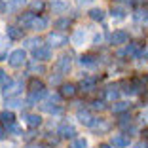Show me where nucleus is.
I'll return each mask as SVG.
<instances>
[{
    "label": "nucleus",
    "instance_id": "nucleus-1",
    "mask_svg": "<svg viewBox=\"0 0 148 148\" xmlns=\"http://www.w3.org/2000/svg\"><path fill=\"white\" fill-rule=\"evenodd\" d=\"M46 40H48L49 48H61V46L69 44V38H66L65 34H61V32H51V34H48Z\"/></svg>",
    "mask_w": 148,
    "mask_h": 148
},
{
    "label": "nucleus",
    "instance_id": "nucleus-2",
    "mask_svg": "<svg viewBox=\"0 0 148 148\" xmlns=\"http://www.w3.org/2000/svg\"><path fill=\"white\" fill-rule=\"evenodd\" d=\"M25 61H27V53L23 51V49H15V51H12V53H10V57H8V63L12 66H15V69L21 66Z\"/></svg>",
    "mask_w": 148,
    "mask_h": 148
},
{
    "label": "nucleus",
    "instance_id": "nucleus-3",
    "mask_svg": "<svg viewBox=\"0 0 148 148\" xmlns=\"http://www.w3.org/2000/svg\"><path fill=\"white\" fill-rule=\"evenodd\" d=\"M32 55L40 61H48L51 59V48L49 46H38V48H32Z\"/></svg>",
    "mask_w": 148,
    "mask_h": 148
},
{
    "label": "nucleus",
    "instance_id": "nucleus-4",
    "mask_svg": "<svg viewBox=\"0 0 148 148\" xmlns=\"http://www.w3.org/2000/svg\"><path fill=\"white\" fill-rule=\"evenodd\" d=\"M19 89H23V82H8L4 86V89H2V93H4L6 99H10L12 95L19 93Z\"/></svg>",
    "mask_w": 148,
    "mask_h": 148
},
{
    "label": "nucleus",
    "instance_id": "nucleus-5",
    "mask_svg": "<svg viewBox=\"0 0 148 148\" xmlns=\"http://www.w3.org/2000/svg\"><path fill=\"white\" fill-rule=\"evenodd\" d=\"M127 40H129V36H127V32H123V31H116V32H112V36H110V44H114V46L127 44Z\"/></svg>",
    "mask_w": 148,
    "mask_h": 148
},
{
    "label": "nucleus",
    "instance_id": "nucleus-6",
    "mask_svg": "<svg viewBox=\"0 0 148 148\" xmlns=\"http://www.w3.org/2000/svg\"><path fill=\"white\" fill-rule=\"evenodd\" d=\"M44 97H46V89H38V91H31V95L27 97V105H29V106H32V105H36L38 101H42Z\"/></svg>",
    "mask_w": 148,
    "mask_h": 148
},
{
    "label": "nucleus",
    "instance_id": "nucleus-7",
    "mask_svg": "<svg viewBox=\"0 0 148 148\" xmlns=\"http://www.w3.org/2000/svg\"><path fill=\"white\" fill-rule=\"evenodd\" d=\"M86 31H84V29H78V31L74 32L72 34V38H70V42L74 44V46H82L84 42H86Z\"/></svg>",
    "mask_w": 148,
    "mask_h": 148
},
{
    "label": "nucleus",
    "instance_id": "nucleus-8",
    "mask_svg": "<svg viewBox=\"0 0 148 148\" xmlns=\"http://www.w3.org/2000/svg\"><path fill=\"white\" fill-rule=\"evenodd\" d=\"M112 146L125 148V146H129V139L125 135H116V137H112Z\"/></svg>",
    "mask_w": 148,
    "mask_h": 148
},
{
    "label": "nucleus",
    "instance_id": "nucleus-9",
    "mask_svg": "<svg viewBox=\"0 0 148 148\" xmlns=\"http://www.w3.org/2000/svg\"><path fill=\"white\" fill-rule=\"evenodd\" d=\"M57 69H59V72H69V69H70V55H63L61 59H59V63H57Z\"/></svg>",
    "mask_w": 148,
    "mask_h": 148
},
{
    "label": "nucleus",
    "instance_id": "nucleus-10",
    "mask_svg": "<svg viewBox=\"0 0 148 148\" xmlns=\"http://www.w3.org/2000/svg\"><path fill=\"white\" fill-rule=\"evenodd\" d=\"M59 135L61 137H74L76 131H74V127L70 125V123H63V125L59 127Z\"/></svg>",
    "mask_w": 148,
    "mask_h": 148
},
{
    "label": "nucleus",
    "instance_id": "nucleus-11",
    "mask_svg": "<svg viewBox=\"0 0 148 148\" xmlns=\"http://www.w3.org/2000/svg\"><path fill=\"white\" fill-rule=\"evenodd\" d=\"M125 53H127L129 57H139V55H140V44H139V42L129 44V46H127V49H125Z\"/></svg>",
    "mask_w": 148,
    "mask_h": 148
},
{
    "label": "nucleus",
    "instance_id": "nucleus-12",
    "mask_svg": "<svg viewBox=\"0 0 148 148\" xmlns=\"http://www.w3.org/2000/svg\"><path fill=\"white\" fill-rule=\"evenodd\" d=\"M78 120L84 123V125H89V127H91V123H93V120H95V118H91V114L86 112V110H80V112H78Z\"/></svg>",
    "mask_w": 148,
    "mask_h": 148
},
{
    "label": "nucleus",
    "instance_id": "nucleus-13",
    "mask_svg": "<svg viewBox=\"0 0 148 148\" xmlns=\"http://www.w3.org/2000/svg\"><path fill=\"white\" fill-rule=\"evenodd\" d=\"M46 27H48V19H44V17H34V19H32L31 29H34V31H42V29H46Z\"/></svg>",
    "mask_w": 148,
    "mask_h": 148
},
{
    "label": "nucleus",
    "instance_id": "nucleus-14",
    "mask_svg": "<svg viewBox=\"0 0 148 148\" xmlns=\"http://www.w3.org/2000/svg\"><path fill=\"white\" fill-rule=\"evenodd\" d=\"M25 120H27V125L29 127H38L42 123V118L36 116V114H29V116H25Z\"/></svg>",
    "mask_w": 148,
    "mask_h": 148
},
{
    "label": "nucleus",
    "instance_id": "nucleus-15",
    "mask_svg": "<svg viewBox=\"0 0 148 148\" xmlns=\"http://www.w3.org/2000/svg\"><path fill=\"white\" fill-rule=\"evenodd\" d=\"M32 19H34V13H25V15H19V25L23 27H31L32 25Z\"/></svg>",
    "mask_w": 148,
    "mask_h": 148
},
{
    "label": "nucleus",
    "instance_id": "nucleus-16",
    "mask_svg": "<svg viewBox=\"0 0 148 148\" xmlns=\"http://www.w3.org/2000/svg\"><path fill=\"white\" fill-rule=\"evenodd\" d=\"M89 17H91L93 21H103V19H105V12L101 8H93L91 12H89Z\"/></svg>",
    "mask_w": 148,
    "mask_h": 148
},
{
    "label": "nucleus",
    "instance_id": "nucleus-17",
    "mask_svg": "<svg viewBox=\"0 0 148 148\" xmlns=\"http://www.w3.org/2000/svg\"><path fill=\"white\" fill-rule=\"evenodd\" d=\"M63 95H65V97H74V95H76V87H74L72 86V84H65V86H63Z\"/></svg>",
    "mask_w": 148,
    "mask_h": 148
},
{
    "label": "nucleus",
    "instance_id": "nucleus-18",
    "mask_svg": "<svg viewBox=\"0 0 148 148\" xmlns=\"http://www.w3.org/2000/svg\"><path fill=\"white\" fill-rule=\"evenodd\" d=\"M23 105V101L19 99V97H10L8 101H6V106L8 108H17V106H21Z\"/></svg>",
    "mask_w": 148,
    "mask_h": 148
},
{
    "label": "nucleus",
    "instance_id": "nucleus-19",
    "mask_svg": "<svg viewBox=\"0 0 148 148\" xmlns=\"http://www.w3.org/2000/svg\"><path fill=\"white\" fill-rule=\"evenodd\" d=\"M51 10H53V13H63V12H66V10H69V6H66L65 2H53V4H51Z\"/></svg>",
    "mask_w": 148,
    "mask_h": 148
},
{
    "label": "nucleus",
    "instance_id": "nucleus-20",
    "mask_svg": "<svg viewBox=\"0 0 148 148\" xmlns=\"http://www.w3.org/2000/svg\"><path fill=\"white\" fill-rule=\"evenodd\" d=\"M42 108L46 110V112H49V114H61V112H63L61 106H51V103H44Z\"/></svg>",
    "mask_w": 148,
    "mask_h": 148
},
{
    "label": "nucleus",
    "instance_id": "nucleus-21",
    "mask_svg": "<svg viewBox=\"0 0 148 148\" xmlns=\"http://www.w3.org/2000/svg\"><path fill=\"white\" fill-rule=\"evenodd\" d=\"M0 122H2V123H12L13 122L12 110H4V112H0Z\"/></svg>",
    "mask_w": 148,
    "mask_h": 148
},
{
    "label": "nucleus",
    "instance_id": "nucleus-22",
    "mask_svg": "<svg viewBox=\"0 0 148 148\" xmlns=\"http://www.w3.org/2000/svg\"><path fill=\"white\" fill-rule=\"evenodd\" d=\"M127 108H129V103H116V105L112 106V112L114 114H122V112H125Z\"/></svg>",
    "mask_w": 148,
    "mask_h": 148
},
{
    "label": "nucleus",
    "instance_id": "nucleus-23",
    "mask_svg": "<svg viewBox=\"0 0 148 148\" xmlns=\"http://www.w3.org/2000/svg\"><path fill=\"white\" fill-rule=\"evenodd\" d=\"M78 63H80L82 66H93V65H95V61H93L91 55H82V57L78 59Z\"/></svg>",
    "mask_w": 148,
    "mask_h": 148
},
{
    "label": "nucleus",
    "instance_id": "nucleus-24",
    "mask_svg": "<svg viewBox=\"0 0 148 148\" xmlns=\"http://www.w3.org/2000/svg\"><path fill=\"white\" fill-rule=\"evenodd\" d=\"M21 34H23V32L19 31L17 27H8V36H10V38L17 40V38H21Z\"/></svg>",
    "mask_w": 148,
    "mask_h": 148
},
{
    "label": "nucleus",
    "instance_id": "nucleus-25",
    "mask_svg": "<svg viewBox=\"0 0 148 148\" xmlns=\"http://www.w3.org/2000/svg\"><path fill=\"white\" fill-rule=\"evenodd\" d=\"M118 95H120V93H118L116 87H108V89H106V101H116Z\"/></svg>",
    "mask_w": 148,
    "mask_h": 148
},
{
    "label": "nucleus",
    "instance_id": "nucleus-26",
    "mask_svg": "<svg viewBox=\"0 0 148 148\" xmlns=\"http://www.w3.org/2000/svg\"><path fill=\"white\" fill-rule=\"evenodd\" d=\"M44 6H46V4H44L42 0H32V2H31V10H32V12H40V10H44Z\"/></svg>",
    "mask_w": 148,
    "mask_h": 148
},
{
    "label": "nucleus",
    "instance_id": "nucleus-27",
    "mask_svg": "<svg viewBox=\"0 0 148 148\" xmlns=\"http://www.w3.org/2000/svg\"><path fill=\"white\" fill-rule=\"evenodd\" d=\"M25 4V0H8V8L10 10H17Z\"/></svg>",
    "mask_w": 148,
    "mask_h": 148
},
{
    "label": "nucleus",
    "instance_id": "nucleus-28",
    "mask_svg": "<svg viewBox=\"0 0 148 148\" xmlns=\"http://www.w3.org/2000/svg\"><path fill=\"white\" fill-rule=\"evenodd\" d=\"M86 146H87V140L86 139H76L69 148H86Z\"/></svg>",
    "mask_w": 148,
    "mask_h": 148
},
{
    "label": "nucleus",
    "instance_id": "nucleus-29",
    "mask_svg": "<svg viewBox=\"0 0 148 148\" xmlns=\"http://www.w3.org/2000/svg\"><path fill=\"white\" fill-rule=\"evenodd\" d=\"M146 17H148V12H146V10H144V12H143V10H139V12L135 13V21H144Z\"/></svg>",
    "mask_w": 148,
    "mask_h": 148
},
{
    "label": "nucleus",
    "instance_id": "nucleus-30",
    "mask_svg": "<svg viewBox=\"0 0 148 148\" xmlns=\"http://www.w3.org/2000/svg\"><path fill=\"white\" fill-rule=\"evenodd\" d=\"M38 89H44L42 82H40V80H32L31 82V91H38Z\"/></svg>",
    "mask_w": 148,
    "mask_h": 148
},
{
    "label": "nucleus",
    "instance_id": "nucleus-31",
    "mask_svg": "<svg viewBox=\"0 0 148 148\" xmlns=\"http://www.w3.org/2000/svg\"><path fill=\"white\" fill-rule=\"evenodd\" d=\"M93 86H95V82H93V80H86V82H82V89H86V91H91Z\"/></svg>",
    "mask_w": 148,
    "mask_h": 148
},
{
    "label": "nucleus",
    "instance_id": "nucleus-32",
    "mask_svg": "<svg viewBox=\"0 0 148 148\" xmlns=\"http://www.w3.org/2000/svg\"><path fill=\"white\" fill-rule=\"evenodd\" d=\"M69 19H57V21H55V27H57V29H65V27H69Z\"/></svg>",
    "mask_w": 148,
    "mask_h": 148
},
{
    "label": "nucleus",
    "instance_id": "nucleus-33",
    "mask_svg": "<svg viewBox=\"0 0 148 148\" xmlns=\"http://www.w3.org/2000/svg\"><path fill=\"white\" fill-rule=\"evenodd\" d=\"M31 70H32V72H40V74H42L46 69H44L42 65H38V63H32V65H31Z\"/></svg>",
    "mask_w": 148,
    "mask_h": 148
},
{
    "label": "nucleus",
    "instance_id": "nucleus-34",
    "mask_svg": "<svg viewBox=\"0 0 148 148\" xmlns=\"http://www.w3.org/2000/svg\"><path fill=\"white\" fill-rule=\"evenodd\" d=\"M6 131H10V133H15V135H21L19 127H17V125H13V123H10V125L6 127Z\"/></svg>",
    "mask_w": 148,
    "mask_h": 148
},
{
    "label": "nucleus",
    "instance_id": "nucleus-35",
    "mask_svg": "<svg viewBox=\"0 0 148 148\" xmlns=\"http://www.w3.org/2000/svg\"><path fill=\"white\" fill-rule=\"evenodd\" d=\"M114 15H116L118 19H122L123 17V10L122 8H112V17H114Z\"/></svg>",
    "mask_w": 148,
    "mask_h": 148
},
{
    "label": "nucleus",
    "instance_id": "nucleus-36",
    "mask_svg": "<svg viewBox=\"0 0 148 148\" xmlns=\"http://www.w3.org/2000/svg\"><path fill=\"white\" fill-rule=\"evenodd\" d=\"M36 44H40L38 38H29V40H25V46H31V48H36Z\"/></svg>",
    "mask_w": 148,
    "mask_h": 148
},
{
    "label": "nucleus",
    "instance_id": "nucleus-37",
    "mask_svg": "<svg viewBox=\"0 0 148 148\" xmlns=\"http://www.w3.org/2000/svg\"><path fill=\"white\" fill-rule=\"evenodd\" d=\"M93 108L95 110H103L105 108V103H103V101H95V103H93Z\"/></svg>",
    "mask_w": 148,
    "mask_h": 148
},
{
    "label": "nucleus",
    "instance_id": "nucleus-38",
    "mask_svg": "<svg viewBox=\"0 0 148 148\" xmlns=\"http://www.w3.org/2000/svg\"><path fill=\"white\" fill-rule=\"evenodd\" d=\"M10 80H8V76H6V72L4 70H0V84H8Z\"/></svg>",
    "mask_w": 148,
    "mask_h": 148
},
{
    "label": "nucleus",
    "instance_id": "nucleus-39",
    "mask_svg": "<svg viewBox=\"0 0 148 148\" xmlns=\"http://www.w3.org/2000/svg\"><path fill=\"white\" fill-rule=\"evenodd\" d=\"M135 148H148V143L140 140V143H137V144H135Z\"/></svg>",
    "mask_w": 148,
    "mask_h": 148
},
{
    "label": "nucleus",
    "instance_id": "nucleus-40",
    "mask_svg": "<svg viewBox=\"0 0 148 148\" xmlns=\"http://www.w3.org/2000/svg\"><path fill=\"white\" fill-rule=\"evenodd\" d=\"M59 99H61L59 95H49V103H59Z\"/></svg>",
    "mask_w": 148,
    "mask_h": 148
},
{
    "label": "nucleus",
    "instance_id": "nucleus-41",
    "mask_svg": "<svg viewBox=\"0 0 148 148\" xmlns=\"http://www.w3.org/2000/svg\"><path fill=\"white\" fill-rule=\"evenodd\" d=\"M93 0H78V4L80 6H87V4H91Z\"/></svg>",
    "mask_w": 148,
    "mask_h": 148
},
{
    "label": "nucleus",
    "instance_id": "nucleus-42",
    "mask_svg": "<svg viewBox=\"0 0 148 148\" xmlns=\"http://www.w3.org/2000/svg\"><path fill=\"white\" fill-rule=\"evenodd\" d=\"M59 82H61V76H53L51 78V84H59Z\"/></svg>",
    "mask_w": 148,
    "mask_h": 148
},
{
    "label": "nucleus",
    "instance_id": "nucleus-43",
    "mask_svg": "<svg viewBox=\"0 0 148 148\" xmlns=\"http://www.w3.org/2000/svg\"><path fill=\"white\" fill-rule=\"evenodd\" d=\"M101 40H103V36H101V34H97V36H95V40H93V42H95V44H101Z\"/></svg>",
    "mask_w": 148,
    "mask_h": 148
},
{
    "label": "nucleus",
    "instance_id": "nucleus-44",
    "mask_svg": "<svg viewBox=\"0 0 148 148\" xmlns=\"http://www.w3.org/2000/svg\"><path fill=\"white\" fill-rule=\"evenodd\" d=\"M27 148H44L42 144H31V146H27Z\"/></svg>",
    "mask_w": 148,
    "mask_h": 148
},
{
    "label": "nucleus",
    "instance_id": "nucleus-45",
    "mask_svg": "<svg viewBox=\"0 0 148 148\" xmlns=\"http://www.w3.org/2000/svg\"><path fill=\"white\" fill-rule=\"evenodd\" d=\"M143 57H144V59H148V49H146V51H143Z\"/></svg>",
    "mask_w": 148,
    "mask_h": 148
},
{
    "label": "nucleus",
    "instance_id": "nucleus-46",
    "mask_svg": "<svg viewBox=\"0 0 148 148\" xmlns=\"http://www.w3.org/2000/svg\"><path fill=\"white\" fill-rule=\"evenodd\" d=\"M2 139H4V131L0 129V140H2Z\"/></svg>",
    "mask_w": 148,
    "mask_h": 148
},
{
    "label": "nucleus",
    "instance_id": "nucleus-47",
    "mask_svg": "<svg viewBox=\"0 0 148 148\" xmlns=\"http://www.w3.org/2000/svg\"><path fill=\"white\" fill-rule=\"evenodd\" d=\"M2 46H4V38H2V36H0V48H2Z\"/></svg>",
    "mask_w": 148,
    "mask_h": 148
},
{
    "label": "nucleus",
    "instance_id": "nucleus-48",
    "mask_svg": "<svg viewBox=\"0 0 148 148\" xmlns=\"http://www.w3.org/2000/svg\"><path fill=\"white\" fill-rule=\"evenodd\" d=\"M99 148H110V146H108V144H101Z\"/></svg>",
    "mask_w": 148,
    "mask_h": 148
},
{
    "label": "nucleus",
    "instance_id": "nucleus-49",
    "mask_svg": "<svg viewBox=\"0 0 148 148\" xmlns=\"http://www.w3.org/2000/svg\"><path fill=\"white\" fill-rule=\"evenodd\" d=\"M137 2H139V4H143V2H144V0H137Z\"/></svg>",
    "mask_w": 148,
    "mask_h": 148
},
{
    "label": "nucleus",
    "instance_id": "nucleus-50",
    "mask_svg": "<svg viewBox=\"0 0 148 148\" xmlns=\"http://www.w3.org/2000/svg\"><path fill=\"white\" fill-rule=\"evenodd\" d=\"M120 2H131V0H120Z\"/></svg>",
    "mask_w": 148,
    "mask_h": 148
}]
</instances>
